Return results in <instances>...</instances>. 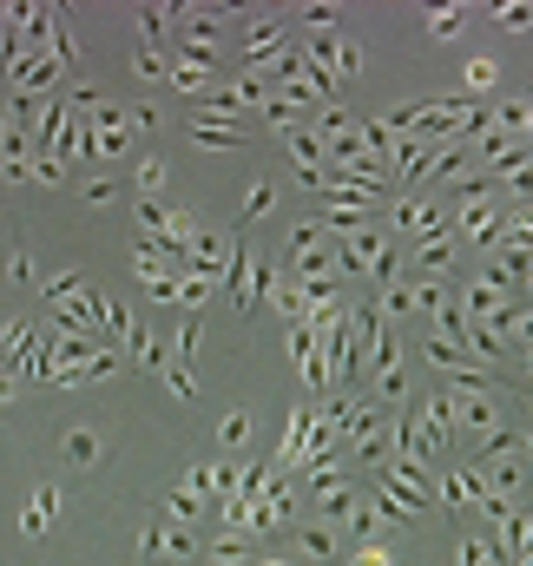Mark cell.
<instances>
[{"label":"cell","mask_w":533,"mask_h":566,"mask_svg":"<svg viewBox=\"0 0 533 566\" xmlns=\"http://www.w3.org/2000/svg\"><path fill=\"white\" fill-rule=\"evenodd\" d=\"M468 14L474 7H428V33H435V40H455V33L468 27Z\"/></svg>","instance_id":"9a60e30c"},{"label":"cell","mask_w":533,"mask_h":566,"mask_svg":"<svg viewBox=\"0 0 533 566\" xmlns=\"http://www.w3.org/2000/svg\"><path fill=\"white\" fill-rule=\"evenodd\" d=\"M448 402H455V428H474V435L501 428V395H487V389H455Z\"/></svg>","instance_id":"3957f363"},{"label":"cell","mask_w":533,"mask_h":566,"mask_svg":"<svg viewBox=\"0 0 533 566\" xmlns=\"http://www.w3.org/2000/svg\"><path fill=\"white\" fill-rule=\"evenodd\" d=\"M66 461H73V468H93L99 461V435L93 428H73V435H66Z\"/></svg>","instance_id":"e0dca14e"},{"label":"cell","mask_w":533,"mask_h":566,"mask_svg":"<svg viewBox=\"0 0 533 566\" xmlns=\"http://www.w3.org/2000/svg\"><path fill=\"white\" fill-rule=\"evenodd\" d=\"M198 514H204V501H198V494H191V488H178L172 501H165V520H172V527H191V520H198Z\"/></svg>","instance_id":"ac0fdd59"},{"label":"cell","mask_w":533,"mask_h":566,"mask_svg":"<svg viewBox=\"0 0 533 566\" xmlns=\"http://www.w3.org/2000/svg\"><path fill=\"white\" fill-rule=\"evenodd\" d=\"M362 218H369V205H362V198L330 191V205H323V224H330V231H362Z\"/></svg>","instance_id":"ba28073f"},{"label":"cell","mask_w":533,"mask_h":566,"mask_svg":"<svg viewBox=\"0 0 533 566\" xmlns=\"http://www.w3.org/2000/svg\"><path fill=\"white\" fill-rule=\"evenodd\" d=\"M507 198H533V165H520V172H507Z\"/></svg>","instance_id":"e575fe53"},{"label":"cell","mask_w":533,"mask_h":566,"mask_svg":"<svg viewBox=\"0 0 533 566\" xmlns=\"http://www.w3.org/2000/svg\"><path fill=\"white\" fill-rule=\"evenodd\" d=\"M520 448H527V455H533V428H527V435H520Z\"/></svg>","instance_id":"60d3db41"},{"label":"cell","mask_w":533,"mask_h":566,"mask_svg":"<svg viewBox=\"0 0 533 566\" xmlns=\"http://www.w3.org/2000/svg\"><path fill=\"white\" fill-rule=\"evenodd\" d=\"M303 20H310L316 33H336V7H323V0H316V7H303Z\"/></svg>","instance_id":"1f68e13d"},{"label":"cell","mask_w":533,"mask_h":566,"mask_svg":"<svg viewBox=\"0 0 533 566\" xmlns=\"http://www.w3.org/2000/svg\"><path fill=\"white\" fill-rule=\"evenodd\" d=\"M145 33H165V27H172V20H178V7H145Z\"/></svg>","instance_id":"d6a6232c"},{"label":"cell","mask_w":533,"mask_h":566,"mask_svg":"<svg viewBox=\"0 0 533 566\" xmlns=\"http://www.w3.org/2000/svg\"><path fill=\"white\" fill-rule=\"evenodd\" d=\"M165 382H172V395H198V376H191L185 362H172V376H165Z\"/></svg>","instance_id":"d590c367"},{"label":"cell","mask_w":533,"mask_h":566,"mask_svg":"<svg viewBox=\"0 0 533 566\" xmlns=\"http://www.w3.org/2000/svg\"><path fill=\"white\" fill-rule=\"evenodd\" d=\"M481 494H487V481L474 468H455L448 481H441V501L448 507H481Z\"/></svg>","instance_id":"52a82bcc"},{"label":"cell","mask_w":533,"mask_h":566,"mask_svg":"<svg viewBox=\"0 0 533 566\" xmlns=\"http://www.w3.org/2000/svg\"><path fill=\"white\" fill-rule=\"evenodd\" d=\"M191 139L198 145H244V126H231V119H191Z\"/></svg>","instance_id":"8fae6325"},{"label":"cell","mask_w":533,"mask_h":566,"mask_svg":"<svg viewBox=\"0 0 533 566\" xmlns=\"http://www.w3.org/2000/svg\"><path fill=\"white\" fill-rule=\"evenodd\" d=\"M316 244H323V224H297V231H290V257L316 251Z\"/></svg>","instance_id":"f1b7e54d"},{"label":"cell","mask_w":533,"mask_h":566,"mask_svg":"<svg viewBox=\"0 0 533 566\" xmlns=\"http://www.w3.org/2000/svg\"><path fill=\"white\" fill-rule=\"evenodd\" d=\"M283 139H290V158L303 165V178L323 172V139H316V132H283Z\"/></svg>","instance_id":"4fadbf2b"},{"label":"cell","mask_w":533,"mask_h":566,"mask_svg":"<svg viewBox=\"0 0 533 566\" xmlns=\"http://www.w3.org/2000/svg\"><path fill=\"white\" fill-rule=\"evenodd\" d=\"M382 481H389V488L382 494H395V501L408 507V514H422L428 501H435V488H428V461H382Z\"/></svg>","instance_id":"6da1fadb"},{"label":"cell","mask_w":533,"mask_h":566,"mask_svg":"<svg viewBox=\"0 0 533 566\" xmlns=\"http://www.w3.org/2000/svg\"><path fill=\"white\" fill-rule=\"evenodd\" d=\"M53 507H60V494H53V488H47V494H40V501H33V507H27V514H20V527H27V534H47V520H53Z\"/></svg>","instance_id":"44dd1931"},{"label":"cell","mask_w":533,"mask_h":566,"mask_svg":"<svg viewBox=\"0 0 533 566\" xmlns=\"http://www.w3.org/2000/svg\"><path fill=\"white\" fill-rule=\"evenodd\" d=\"M428 172H435V178H448V185H461V178H468V145H441Z\"/></svg>","instance_id":"5bb4252c"},{"label":"cell","mask_w":533,"mask_h":566,"mask_svg":"<svg viewBox=\"0 0 533 566\" xmlns=\"http://www.w3.org/2000/svg\"><path fill=\"white\" fill-rule=\"evenodd\" d=\"M297 553H303V560H343L349 540L336 534V520H303V527H297Z\"/></svg>","instance_id":"277c9868"},{"label":"cell","mask_w":533,"mask_h":566,"mask_svg":"<svg viewBox=\"0 0 533 566\" xmlns=\"http://www.w3.org/2000/svg\"><path fill=\"white\" fill-rule=\"evenodd\" d=\"M520 455V435H514V428H487V435H481V448H474V468H494V461H514Z\"/></svg>","instance_id":"8992f818"},{"label":"cell","mask_w":533,"mask_h":566,"mask_svg":"<svg viewBox=\"0 0 533 566\" xmlns=\"http://www.w3.org/2000/svg\"><path fill=\"white\" fill-rule=\"evenodd\" d=\"M520 369H527V376H533V349H520Z\"/></svg>","instance_id":"f35d334b"},{"label":"cell","mask_w":533,"mask_h":566,"mask_svg":"<svg viewBox=\"0 0 533 566\" xmlns=\"http://www.w3.org/2000/svg\"><path fill=\"white\" fill-rule=\"evenodd\" d=\"M132 356H139L145 369H158V362H165V356H158V336H152V330H132Z\"/></svg>","instance_id":"4316f807"},{"label":"cell","mask_w":533,"mask_h":566,"mask_svg":"<svg viewBox=\"0 0 533 566\" xmlns=\"http://www.w3.org/2000/svg\"><path fill=\"white\" fill-rule=\"evenodd\" d=\"M422 218H428L422 198H395V231H422Z\"/></svg>","instance_id":"d4e9b609"},{"label":"cell","mask_w":533,"mask_h":566,"mask_svg":"<svg viewBox=\"0 0 533 566\" xmlns=\"http://www.w3.org/2000/svg\"><path fill=\"white\" fill-rule=\"evenodd\" d=\"M264 119H270L277 132H297V99H290V93H283V99H264Z\"/></svg>","instance_id":"603a6c76"},{"label":"cell","mask_w":533,"mask_h":566,"mask_svg":"<svg viewBox=\"0 0 533 566\" xmlns=\"http://www.w3.org/2000/svg\"><path fill=\"white\" fill-rule=\"evenodd\" d=\"M132 73H139V79H165V53H158V47H139Z\"/></svg>","instance_id":"83f0119b"},{"label":"cell","mask_w":533,"mask_h":566,"mask_svg":"<svg viewBox=\"0 0 533 566\" xmlns=\"http://www.w3.org/2000/svg\"><path fill=\"white\" fill-rule=\"evenodd\" d=\"M461 86H468V93H487V86H501V66H494V60H487V53H481V60H468V73H461Z\"/></svg>","instance_id":"d6986e66"},{"label":"cell","mask_w":533,"mask_h":566,"mask_svg":"<svg viewBox=\"0 0 533 566\" xmlns=\"http://www.w3.org/2000/svg\"><path fill=\"white\" fill-rule=\"evenodd\" d=\"M218 441H224V448H244V441H251V409H231V415H224Z\"/></svg>","instance_id":"ffe728a7"},{"label":"cell","mask_w":533,"mask_h":566,"mask_svg":"<svg viewBox=\"0 0 533 566\" xmlns=\"http://www.w3.org/2000/svg\"><path fill=\"white\" fill-rule=\"evenodd\" d=\"M165 185V165H158V158H139V191H158Z\"/></svg>","instance_id":"836d02e7"},{"label":"cell","mask_w":533,"mask_h":566,"mask_svg":"<svg viewBox=\"0 0 533 566\" xmlns=\"http://www.w3.org/2000/svg\"><path fill=\"white\" fill-rule=\"evenodd\" d=\"M494 20H501V27H514V33H527L533 27V7H527V0H501V7H494Z\"/></svg>","instance_id":"cb8c5ba5"},{"label":"cell","mask_w":533,"mask_h":566,"mask_svg":"<svg viewBox=\"0 0 533 566\" xmlns=\"http://www.w3.org/2000/svg\"><path fill=\"white\" fill-rule=\"evenodd\" d=\"M211 566H251V534H224L211 547Z\"/></svg>","instance_id":"2e32d148"},{"label":"cell","mask_w":533,"mask_h":566,"mask_svg":"<svg viewBox=\"0 0 533 566\" xmlns=\"http://www.w3.org/2000/svg\"><path fill=\"white\" fill-rule=\"evenodd\" d=\"M47 297H53V303H66V297H79V277H53V283H47Z\"/></svg>","instance_id":"8d00e7d4"},{"label":"cell","mask_w":533,"mask_h":566,"mask_svg":"<svg viewBox=\"0 0 533 566\" xmlns=\"http://www.w3.org/2000/svg\"><path fill=\"white\" fill-rule=\"evenodd\" d=\"M139 553H145V560H191V553H198V540H191V527H172V520L158 514L152 527L139 534Z\"/></svg>","instance_id":"7a4b0ae2"},{"label":"cell","mask_w":533,"mask_h":566,"mask_svg":"<svg viewBox=\"0 0 533 566\" xmlns=\"http://www.w3.org/2000/svg\"><path fill=\"white\" fill-rule=\"evenodd\" d=\"M520 139H527V145H533V99H527V132H520Z\"/></svg>","instance_id":"74e56055"},{"label":"cell","mask_w":533,"mask_h":566,"mask_svg":"<svg viewBox=\"0 0 533 566\" xmlns=\"http://www.w3.org/2000/svg\"><path fill=\"white\" fill-rule=\"evenodd\" d=\"M422 356L428 362H435V369H441V376H455V369H468V349H461V343H448V336H428V343H422Z\"/></svg>","instance_id":"30bf717a"},{"label":"cell","mask_w":533,"mask_h":566,"mask_svg":"<svg viewBox=\"0 0 533 566\" xmlns=\"http://www.w3.org/2000/svg\"><path fill=\"white\" fill-rule=\"evenodd\" d=\"M343 566H389V547L362 540V547H349V553H343Z\"/></svg>","instance_id":"484cf974"},{"label":"cell","mask_w":533,"mask_h":566,"mask_svg":"<svg viewBox=\"0 0 533 566\" xmlns=\"http://www.w3.org/2000/svg\"><path fill=\"white\" fill-rule=\"evenodd\" d=\"M376 395H382V402H408V376H402V362H395V369H376Z\"/></svg>","instance_id":"7402d4cb"},{"label":"cell","mask_w":533,"mask_h":566,"mask_svg":"<svg viewBox=\"0 0 533 566\" xmlns=\"http://www.w3.org/2000/svg\"><path fill=\"white\" fill-rule=\"evenodd\" d=\"M165 79H172L185 99H198V93H204V79H211V66H204V60H178V66H165Z\"/></svg>","instance_id":"7c38bea8"},{"label":"cell","mask_w":533,"mask_h":566,"mask_svg":"<svg viewBox=\"0 0 533 566\" xmlns=\"http://www.w3.org/2000/svg\"><path fill=\"white\" fill-rule=\"evenodd\" d=\"M481 165L507 178V172H520V165H533V145L507 139V132H481Z\"/></svg>","instance_id":"5b68a950"},{"label":"cell","mask_w":533,"mask_h":566,"mask_svg":"<svg viewBox=\"0 0 533 566\" xmlns=\"http://www.w3.org/2000/svg\"><path fill=\"white\" fill-rule=\"evenodd\" d=\"M283 53V20H257L251 40H244V60H277Z\"/></svg>","instance_id":"9c48e42d"},{"label":"cell","mask_w":533,"mask_h":566,"mask_svg":"<svg viewBox=\"0 0 533 566\" xmlns=\"http://www.w3.org/2000/svg\"><path fill=\"white\" fill-rule=\"evenodd\" d=\"M251 566H297V560H251Z\"/></svg>","instance_id":"ab89813d"},{"label":"cell","mask_w":533,"mask_h":566,"mask_svg":"<svg viewBox=\"0 0 533 566\" xmlns=\"http://www.w3.org/2000/svg\"><path fill=\"white\" fill-rule=\"evenodd\" d=\"M198 316H191V323H185V330H178V362H185V369H191V356H198Z\"/></svg>","instance_id":"4dcf8cb0"},{"label":"cell","mask_w":533,"mask_h":566,"mask_svg":"<svg viewBox=\"0 0 533 566\" xmlns=\"http://www.w3.org/2000/svg\"><path fill=\"white\" fill-rule=\"evenodd\" d=\"M270 205H277V191H270V185H251V198H244V218H270Z\"/></svg>","instance_id":"f546056e"}]
</instances>
